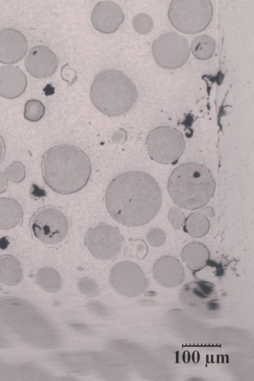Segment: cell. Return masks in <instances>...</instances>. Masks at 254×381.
Returning a JSON list of instances; mask_svg holds the SVG:
<instances>
[{
	"instance_id": "obj_3",
	"label": "cell",
	"mask_w": 254,
	"mask_h": 381,
	"mask_svg": "<svg viewBox=\"0 0 254 381\" xmlns=\"http://www.w3.org/2000/svg\"><path fill=\"white\" fill-rule=\"evenodd\" d=\"M0 323L33 347L47 349L56 344L57 336L53 326L35 307L20 299L0 298Z\"/></svg>"
},
{
	"instance_id": "obj_9",
	"label": "cell",
	"mask_w": 254,
	"mask_h": 381,
	"mask_svg": "<svg viewBox=\"0 0 254 381\" xmlns=\"http://www.w3.org/2000/svg\"><path fill=\"white\" fill-rule=\"evenodd\" d=\"M152 51L154 59L160 66L173 69L186 62L190 48L186 38L173 32L164 33L155 40Z\"/></svg>"
},
{
	"instance_id": "obj_4",
	"label": "cell",
	"mask_w": 254,
	"mask_h": 381,
	"mask_svg": "<svg viewBox=\"0 0 254 381\" xmlns=\"http://www.w3.org/2000/svg\"><path fill=\"white\" fill-rule=\"evenodd\" d=\"M215 183L210 170L205 166L188 162L176 167L168 181L167 189L178 206L196 210L205 206L213 195Z\"/></svg>"
},
{
	"instance_id": "obj_13",
	"label": "cell",
	"mask_w": 254,
	"mask_h": 381,
	"mask_svg": "<svg viewBox=\"0 0 254 381\" xmlns=\"http://www.w3.org/2000/svg\"><path fill=\"white\" fill-rule=\"evenodd\" d=\"M27 49V40L21 32L13 28L0 30V63H16L23 58Z\"/></svg>"
},
{
	"instance_id": "obj_10",
	"label": "cell",
	"mask_w": 254,
	"mask_h": 381,
	"mask_svg": "<svg viewBox=\"0 0 254 381\" xmlns=\"http://www.w3.org/2000/svg\"><path fill=\"white\" fill-rule=\"evenodd\" d=\"M123 238L118 229L102 223L92 227L87 232L85 245L95 257L103 260L115 257L120 252Z\"/></svg>"
},
{
	"instance_id": "obj_20",
	"label": "cell",
	"mask_w": 254,
	"mask_h": 381,
	"mask_svg": "<svg viewBox=\"0 0 254 381\" xmlns=\"http://www.w3.org/2000/svg\"><path fill=\"white\" fill-rule=\"evenodd\" d=\"M37 284L45 291L54 293L62 287V279L59 273L51 267L39 269L36 275Z\"/></svg>"
},
{
	"instance_id": "obj_23",
	"label": "cell",
	"mask_w": 254,
	"mask_h": 381,
	"mask_svg": "<svg viewBox=\"0 0 254 381\" xmlns=\"http://www.w3.org/2000/svg\"><path fill=\"white\" fill-rule=\"evenodd\" d=\"M45 107L41 101L32 99L27 100L25 103L24 109V118L31 122L40 121L44 116Z\"/></svg>"
},
{
	"instance_id": "obj_8",
	"label": "cell",
	"mask_w": 254,
	"mask_h": 381,
	"mask_svg": "<svg viewBox=\"0 0 254 381\" xmlns=\"http://www.w3.org/2000/svg\"><path fill=\"white\" fill-rule=\"evenodd\" d=\"M34 236L42 242L55 244L66 236L69 222L67 217L59 208L52 206L42 207L32 215L30 223Z\"/></svg>"
},
{
	"instance_id": "obj_2",
	"label": "cell",
	"mask_w": 254,
	"mask_h": 381,
	"mask_svg": "<svg viewBox=\"0 0 254 381\" xmlns=\"http://www.w3.org/2000/svg\"><path fill=\"white\" fill-rule=\"evenodd\" d=\"M41 167L45 183L62 194L81 190L88 182L91 172L87 155L79 147L67 144L48 150L42 156Z\"/></svg>"
},
{
	"instance_id": "obj_7",
	"label": "cell",
	"mask_w": 254,
	"mask_h": 381,
	"mask_svg": "<svg viewBox=\"0 0 254 381\" xmlns=\"http://www.w3.org/2000/svg\"><path fill=\"white\" fill-rule=\"evenodd\" d=\"M146 145L150 157L156 162H176L183 153L185 141L182 133L170 127H159L148 134Z\"/></svg>"
},
{
	"instance_id": "obj_11",
	"label": "cell",
	"mask_w": 254,
	"mask_h": 381,
	"mask_svg": "<svg viewBox=\"0 0 254 381\" xmlns=\"http://www.w3.org/2000/svg\"><path fill=\"white\" fill-rule=\"evenodd\" d=\"M109 279L118 293L128 297L139 295L147 286V280L141 268L129 261L116 264L111 269Z\"/></svg>"
},
{
	"instance_id": "obj_18",
	"label": "cell",
	"mask_w": 254,
	"mask_h": 381,
	"mask_svg": "<svg viewBox=\"0 0 254 381\" xmlns=\"http://www.w3.org/2000/svg\"><path fill=\"white\" fill-rule=\"evenodd\" d=\"M22 208L16 200L6 197L0 198V229H12L22 221Z\"/></svg>"
},
{
	"instance_id": "obj_25",
	"label": "cell",
	"mask_w": 254,
	"mask_h": 381,
	"mask_svg": "<svg viewBox=\"0 0 254 381\" xmlns=\"http://www.w3.org/2000/svg\"><path fill=\"white\" fill-rule=\"evenodd\" d=\"M4 173L8 180L14 183H19L24 179L26 169L22 163L17 161L6 167Z\"/></svg>"
},
{
	"instance_id": "obj_14",
	"label": "cell",
	"mask_w": 254,
	"mask_h": 381,
	"mask_svg": "<svg viewBox=\"0 0 254 381\" xmlns=\"http://www.w3.org/2000/svg\"><path fill=\"white\" fill-rule=\"evenodd\" d=\"M91 21L94 28L100 32H115L122 24L124 15L121 7L109 0L98 2L91 13Z\"/></svg>"
},
{
	"instance_id": "obj_31",
	"label": "cell",
	"mask_w": 254,
	"mask_h": 381,
	"mask_svg": "<svg viewBox=\"0 0 254 381\" xmlns=\"http://www.w3.org/2000/svg\"><path fill=\"white\" fill-rule=\"evenodd\" d=\"M7 179L3 172L0 171V193L4 192L8 186Z\"/></svg>"
},
{
	"instance_id": "obj_1",
	"label": "cell",
	"mask_w": 254,
	"mask_h": 381,
	"mask_svg": "<svg viewBox=\"0 0 254 381\" xmlns=\"http://www.w3.org/2000/svg\"><path fill=\"white\" fill-rule=\"evenodd\" d=\"M105 204L111 216L124 226L137 227L150 222L161 205L159 185L148 174L140 171L122 173L109 183Z\"/></svg>"
},
{
	"instance_id": "obj_15",
	"label": "cell",
	"mask_w": 254,
	"mask_h": 381,
	"mask_svg": "<svg viewBox=\"0 0 254 381\" xmlns=\"http://www.w3.org/2000/svg\"><path fill=\"white\" fill-rule=\"evenodd\" d=\"M152 273L158 283L169 288L180 285L184 277L182 263L171 255H164L158 259L153 266Z\"/></svg>"
},
{
	"instance_id": "obj_22",
	"label": "cell",
	"mask_w": 254,
	"mask_h": 381,
	"mask_svg": "<svg viewBox=\"0 0 254 381\" xmlns=\"http://www.w3.org/2000/svg\"><path fill=\"white\" fill-rule=\"evenodd\" d=\"M215 47L214 40L207 35H201L194 38L191 44L193 56L199 60H206L211 57Z\"/></svg>"
},
{
	"instance_id": "obj_28",
	"label": "cell",
	"mask_w": 254,
	"mask_h": 381,
	"mask_svg": "<svg viewBox=\"0 0 254 381\" xmlns=\"http://www.w3.org/2000/svg\"><path fill=\"white\" fill-rule=\"evenodd\" d=\"M168 217L172 226L176 230L179 229L185 220L184 212L178 208H171L168 212Z\"/></svg>"
},
{
	"instance_id": "obj_17",
	"label": "cell",
	"mask_w": 254,
	"mask_h": 381,
	"mask_svg": "<svg viewBox=\"0 0 254 381\" xmlns=\"http://www.w3.org/2000/svg\"><path fill=\"white\" fill-rule=\"evenodd\" d=\"M181 257L187 267L192 270H199L207 264L210 253L202 243L192 242L187 245L182 250Z\"/></svg>"
},
{
	"instance_id": "obj_19",
	"label": "cell",
	"mask_w": 254,
	"mask_h": 381,
	"mask_svg": "<svg viewBox=\"0 0 254 381\" xmlns=\"http://www.w3.org/2000/svg\"><path fill=\"white\" fill-rule=\"evenodd\" d=\"M22 269L19 261L14 257L3 255L0 257V282L6 285H14L21 280Z\"/></svg>"
},
{
	"instance_id": "obj_21",
	"label": "cell",
	"mask_w": 254,
	"mask_h": 381,
	"mask_svg": "<svg viewBox=\"0 0 254 381\" xmlns=\"http://www.w3.org/2000/svg\"><path fill=\"white\" fill-rule=\"evenodd\" d=\"M209 227V221L207 217L198 212L190 214L185 220L184 230L194 238L204 236Z\"/></svg>"
},
{
	"instance_id": "obj_24",
	"label": "cell",
	"mask_w": 254,
	"mask_h": 381,
	"mask_svg": "<svg viewBox=\"0 0 254 381\" xmlns=\"http://www.w3.org/2000/svg\"><path fill=\"white\" fill-rule=\"evenodd\" d=\"M132 25L138 33L146 35L150 33L154 27V22L148 15L140 13L135 15L132 20Z\"/></svg>"
},
{
	"instance_id": "obj_27",
	"label": "cell",
	"mask_w": 254,
	"mask_h": 381,
	"mask_svg": "<svg viewBox=\"0 0 254 381\" xmlns=\"http://www.w3.org/2000/svg\"><path fill=\"white\" fill-rule=\"evenodd\" d=\"M166 238L164 232L159 228L151 229L146 235L148 243L150 245L154 247H159L162 246L166 241Z\"/></svg>"
},
{
	"instance_id": "obj_6",
	"label": "cell",
	"mask_w": 254,
	"mask_h": 381,
	"mask_svg": "<svg viewBox=\"0 0 254 381\" xmlns=\"http://www.w3.org/2000/svg\"><path fill=\"white\" fill-rule=\"evenodd\" d=\"M168 14L177 30L192 34L207 27L212 17L213 7L208 0H172Z\"/></svg>"
},
{
	"instance_id": "obj_29",
	"label": "cell",
	"mask_w": 254,
	"mask_h": 381,
	"mask_svg": "<svg viewBox=\"0 0 254 381\" xmlns=\"http://www.w3.org/2000/svg\"><path fill=\"white\" fill-rule=\"evenodd\" d=\"M87 308L89 312L96 316L105 317L109 315V312L107 308L98 303H89L87 305Z\"/></svg>"
},
{
	"instance_id": "obj_30",
	"label": "cell",
	"mask_w": 254,
	"mask_h": 381,
	"mask_svg": "<svg viewBox=\"0 0 254 381\" xmlns=\"http://www.w3.org/2000/svg\"><path fill=\"white\" fill-rule=\"evenodd\" d=\"M12 345V341L6 329L0 323V348H7Z\"/></svg>"
},
{
	"instance_id": "obj_26",
	"label": "cell",
	"mask_w": 254,
	"mask_h": 381,
	"mask_svg": "<svg viewBox=\"0 0 254 381\" xmlns=\"http://www.w3.org/2000/svg\"><path fill=\"white\" fill-rule=\"evenodd\" d=\"M77 288L83 295L88 297H94L99 292V286L93 279L83 277L77 282Z\"/></svg>"
},
{
	"instance_id": "obj_32",
	"label": "cell",
	"mask_w": 254,
	"mask_h": 381,
	"mask_svg": "<svg viewBox=\"0 0 254 381\" xmlns=\"http://www.w3.org/2000/svg\"><path fill=\"white\" fill-rule=\"evenodd\" d=\"M5 152V144L2 137L0 135V164L4 160Z\"/></svg>"
},
{
	"instance_id": "obj_5",
	"label": "cell",
	"mask_w": 254,
	"mask_h": 381,
	"mask_svg": "<svg viewBox=\"0 0 254 381\" xmlns=\"http://www.w3.org/2000/svg\"><path fill=\"white\" fill-rule=\"evenodd\" d=\"M95 107L109 117L120 116L128 111L137 99L135 85L123 72L113 69L95 76L90 90Z\"/></svg>"
},
{
	"instance_id": "obj_16",
	"label": "cell",
	"mask_w": 254,
	"mask_h": 381,
	"mask_svg": "<svg viewBox=\"0 0 254 381\" xmlns=\"http://www.w3.org/2000/svg\"><path fill=\"white\" fill-rule=\"evenodd\" d=\"M27 85L24 72L17 66L8 65L0 68V96L14 99L21 95Z\"/></svg>"
},
{
	"instance_id": "obj_12",
	"label": "cell",
	"mask_w": 254,
	"mask_h": 381,
	"mask_svg": "<svg viewBox=\"0 0 254 381\" xmlns=\"http://www.w3.org/2000/svg\"><path fill=\"white\" fill-rule=\"evenodd\" d=\"M26 70L37 78H48L56 71L58 59L48 47L39 45L31 48L24 59Z\"/></svg>"
},
{
	"instance_id": "obj_33",
	"label": "cell",
	"mask_w": 254,
	"mask_h": 381,
	"mask_svg": "<svg viewBox=\"0 0 254 381\" xmlns=\"http://www.w3.org/2000/svg\"><path fill=\"white\" fill-rule=\"evenodd\" d=\"M197 212L209 217H213L214 215L213 209L210 207L203 208Z\"/></svg>"
}]
</instances>
